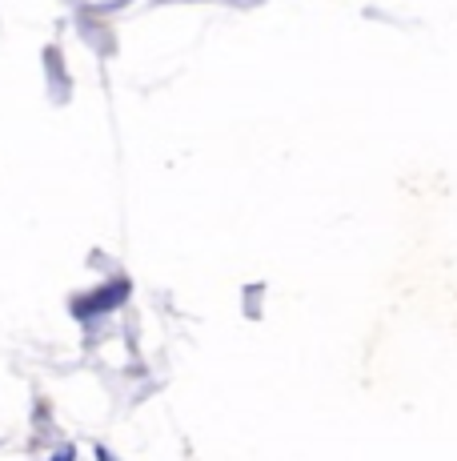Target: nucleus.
Masks as SVG:
<instances>
[{
    "label": "nucleus",
    "instance_id": "obj_1",
    "mask_svg": "<svg viewBox=\"0 0 457 461\" xmlns=\"http://www.w3.org/2000/svg\"><path fill=\"white\" fill-rule=\"evenodd\" d=\"M125 297V285H117V289H101V294H93V297H81L76 301V317H89V313H101V309H109V305H117V301Z\"/></svg>",
    "mask_w": 457,
    "mask_h": 461
},
{
    "label": "nucleus",
    "instance_id": "obj_2",
    "mask_svg": "<svg viewBox=\"0 0 457 461\" xmlns=\"http://www.w3.org/2000/svg\"><path fill=\"white\" fill-rule=\"evenodd\" d=\"M52 461H73V449H60V454L52 457Z\"/></svg>",
    "mask_w": 457,
    "mask_h": 461
}]
</instances>
